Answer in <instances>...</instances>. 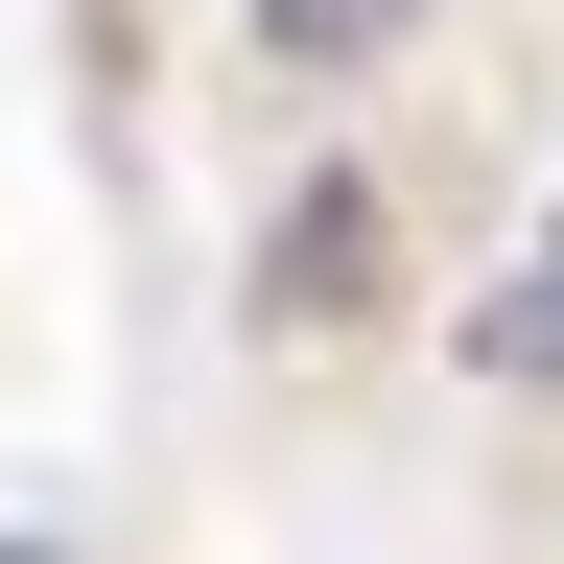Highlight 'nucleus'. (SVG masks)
<instances>
[{"instance_id":"f257e3e1","label":"nucleus","mask_w":564,"mask_h":564,"mask_svg":"<svg viewBox=\"0 0 564 564\" xmlns=\"http://www.w3.org/2000/svg\"><path fill=\"white\" fill-rule=\"evenodd\" d=\"M352 259H377V212H352V188H306V212H282V282H259V306H282V329H329V306H352Z\"/></svg>"},{"instance_id":"f03ea898","label":"nucleus","mask_w":564,"mask_h":564,"mask_svg":"<svg viewBox=\"0 0 564 564\" xmlns=\"http://www.w3.org/2000/svg\"><path fill=\"white\" fill-rule=\"evenodd\" d=\"M259 24H282V47H306V70H352V47H377V24H423V0H259Z\"/></svg>"}]
</instances>
